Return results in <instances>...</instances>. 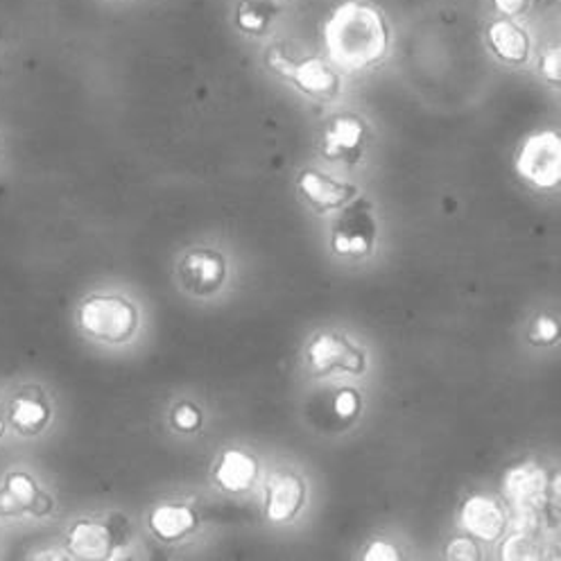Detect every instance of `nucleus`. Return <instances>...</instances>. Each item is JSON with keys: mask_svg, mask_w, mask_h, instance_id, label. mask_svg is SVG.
<instances>
[{"mask_svg": "<svg viewBox=\"0 0 561 561\" xmlns=\"http://www.w3.org/2000/svg\"><path fill=\"white\" fill-rule=\"evenodd\" d=\"M388 46L382 19L363 3L342 5L327 25V48L335 64L344 68H365L378 61Z\"/></svg>", "mask_w": 561, "mask_h": 561, "instance_id": "f257e3e1", "label": "nucleus"}, {"mask_svg": "<svg viewBox=\"0 0 561 561\" xmlns=\"http://www.w3.org/2000/svg\"><path fill=\"white\" fill-rule=\"evenodd\" d=\"M80 327L82 331L100 342L121 344L127 342L138 327V310L131 301L116 295L89 297L80 306Z\"/></svg>", "mask_w": 561, "mask_h": 561, "instance_id": "f03ea898", "label": "nucleus"}, {"mask_svg": "<svg viewBox=\"0 0 561 561\" xmlns=\"http://www.w3.org/2000/svg\"><path fill=\"white\" fill-rule=\"evenodd\" d=\"M516 168L537 188H552L561 180V144L554 131H541L525 140Z\"/></svg>", "mask_w": 561, "mask_h": 561, "instance_id": "7ed1b4c3", "label": "nucleus"}, {"mask_svg": "<svg viewBox=\"0 0 561 561\" xmlns=\"http://www.w3.org/2000/svg\"><path fill=\"white\" fill-rule=\"evenodd\" d=\"M308 363L314 374L346 371L360 376L367 369V354L351 337L337 333H322L308 346Z\"/></svg>", "mask_w": 561, "mask_h": 561, "instance_id": "20e7f679", "label": "nucleus"}, {"mask_svg": "<svg viewBox=\"0 0 561 561\" xmlns=\"http://www.w3.org/2000/svg\"><path fill=\"white\" fill-rule=\"evenodd\" d=\"M376 218L367 202H356L342 210L333 227V250L340 256H367L376 242Z\"/></svg>", "mask_w": 561, "mask_h": 561, "instance_id": "39448f33", "label": "nucleus"}, {"mask_svg": "<svg viewBox=\"0 0 561 561\" xmlns=\"http://www.w3.org/2000/svg\"><path fill=\"white\" fill-rule=\"evenodd\" d=\"M227 274L225 256L216 250H193L191 254L184 256L182 261V278L191 293L195 295H210L216 293Z\"/></svg>", "mask_w": 561, "mask_h": 561, "instance_id": "423d86ee", "label": "nucleus"}, {"mask_svg": "<svg viewBox=\"0 0 561 561\" xmlns=\"http://www.w3.org/2000/svg\"><path fill=\"white\" fill-rule=\"evenodd\" d=\"M299 191L318 214L344 208L356 195V186L340 184L320 170H306L299 178Z\"/></svg>", "mask_w": 561, "mask_h": 561, "instance_id": "0eeeda50", "label": "nucleus"}, {"mask_svg": "<svg viewBox=\"0 0 561 561\" xmlns=\"http://www.w3.org/2000/svg\"><path fill=\"white\" fill-rule=\"evenodd\" d=\"M306 501V484L295 473H276L267 482L265 514L272 523H286L297 516Z\"/></svg>", "mask_w": 561, "mask_h": 561, "instance_id": "6e6552de", "label": "nucleus"}, {"mask_svg": "<svg viewBox=\"0 0 561 561\" xmlns=\"http://www.w3.org/2000/svg\"><path fill=\"white\" fill-rule=\"evenodd\" d=\"M116 548V539L110 525L98 520H78L68 533V552L84 561L110 559Z\"/></svg>", "mask_w": 561, "mask_h": 561, "instance_id": "1a4fd4ad", "label": "nucleus"}, {"mask_svg": "<svg viewBox=\"0 0 561 561\" xmlns=\"http://www.w3.org/2000/svg\"><path fill=\"white\" fill-rule=\"evenodd\" d=\"M50 403L39 388H23L10 401V424L21 435H37L50 421Z\"/></svg>", "mask_w": 561, "mask_h": 561, "instance_id": "9d476101", "label": "nucleus"}, {"mask_svg": "<svg viewBox=\"0 0 561 561\" xmlns=\"http://www.w3.org/2000/svg\"><path fill=\"white\" fill-rule=\"evenodd\" d=\"M505 512L494 499L473 496L462 507V525L465 530L478 539L494 541L505 530Z\"/></svg>", "mask_w": 561, "mask_h": 561, "instance_id": "9b49d317", "label": "nucleus"}, {"mask_svg": "<svg viewBox=\"0 0 561 561\" xmlns=\"http://www.w3.org/2000/svg\"><path fill=\"white\" fill-rule=\"evenodd\" d=\"M272 64L280 73L293 78L297 87L310 95H331L337 89V78L333 70L320 59H306L301 64H290L280 57H272Z\"/></svg>", "mask_w": 561, "mask_h": 561, "instance_id": "f8f14e48", "label": "nucleus"}, {"mask_svg": "<svg viewBox=\"0 0 561 561\" xmlns=\"http://www.w3.org/2000/svg\"><path fill=\"white\" fill-rule=\"evenodd\" d=\"M365 140V127L354 116H340L324 136V154L329 159H356Z\"/></svg>", "mask_w": 561, "mask_h": 561, "instance_id": "ddd939ff", "label": "nucleus"}, {"mask_svg": "<svg viewBox=\"0 0 561 561\" xmlns=\"http://www.w3.org/2000/svg\"><path fill=\"white\" fill-rule=\"evenodd\" d=\"M259 476L256 460L250 453L231 448L222 455V460L216 471V480L225 491H231V494H242L254 486Z\"/></svg>", "mask_w": 561, "mask_h": 561, "instance_id": "4468645a", "label": "nucleus"}, {"mask_svg": "<svg viewBox=\"0 0 561 561\" xmlns=\"http://www.w3.org/2000/svg\"><path fill=\"white\" fill-rule=\"evenodd\" d=\"M197 525V516L186 505H161L150 514V530L161 541H178L191 535Z\"/></svg>", "mask_w": 561, "mask_h": 561, "instance_id": "2eb2a0df", "label": "nucleus"}, {"mask_svg": "<svg viewBox=\"0 0 561 561\" xmlns=\"http://www.w3.org/2000/svg\"><path fill=\"white\" fill-rule=\"evenodd\" d=\"M39 496V486L27 473H10L0 486V516L30 514L34 499Z\"/></svg>", "mask_w": 561, "mask_h": 561, "instance_id": "dca6fc26", "label": "nucleus"}, {"mask_svg": "<svg viewBox=\"0 0 561 561\" xmlns=\"http://www.w3.org/2000/svg\"><path fill=\"white\" fill-rule=\"evenodd\" d=\"M489 44L501 59L512 64H520L530 55L528 34L510 21H499L489 27Z\"/></svg>", "mask_w": 561, "mask_h": 561, "instance_id": "f3484780", "label": "nucleus"}, {"mask_svg": "<svg viewBox=\"0 0 561 561\" xmlns=\"http://www.w3.org/2000/svg\"><path fill=\"white\" fill-rule=\"evenodd\" d=\"M546 489V473L533 462L520 465L505 476V496L516 503H528Z\"/></svg>", "mask_w": 561, "mask_h": 561, "instance_id": "a211bd4d", "label": "nucleus"}, {"mask_svg": "<svg viewBox=\"0 0 561 561\" xmlns=\"http://www.w3.org/2000/svg\"><path fill=\"white\" fill-rule=\"evenodd\" d=\"M199 421H202L199 410H197V408H193V405H188V403L180 405L178 410H174V414H172V424H174V428H178V431H184V433H193V431H197Z\"/></svg>", "mask_w": 561, "mask_h": 561, "instance_id": "6ab92c4d", "label": "nucleus"}, {"mask_svg": "<svg viewBox=\"0 0 561 561\" xmlns=\"http://www.w3.org/2000/svg\"><path fill=\"white\" fill-rule=\"evenodd\" d=\"M335 414L344 421L354 419L358 412H360V397L356 394V390H342L337 397H335Z\"/></svg>", "mask_w": 561, "mask_h": 561, "instance_id": "aec40b11", "label": "nucleus"}, {"mask_svg": "<svg viewBox=\"0 0 561 561\" xmlns=\"http://www.w3.org/2000/svg\"><path fill=\"white\" fill-rule=\"evenodd\" d=\"M557 335H559V324L552 318H537L530 329V340L535 344H552L557 342Z\"/></svg>", "mask_w": 561, "mask_h": 561, "instance_id": "412c9836", "label": "nucleus"}, {"mask_svg": "<svg viewBox=\"0 0 561 561\" xmlns=\"http://www.w3.org/2000/svg\"><path fill=\"white\" fill-rule=\"evenodd\" d=\"M446 554H448V559H467V561L480 557V554H478V546H476L473 539H469V537L455 539V541L448 546Z\"/></svg>", "mask_w": 561, "mask_h": 561, "instance_id": "4be33fe9", "label": "nucleus"}, {"mask_svg": "<svg viewBox=\"0 0 561 561\" xmlns=\"http://www.w3.org/2000/svg\"><path fill=\"white\" fill-rule=\"evenodd\" d=\"M365 559L367 561H399V550L390 543H382V541H376L367 548L365 552Z\"/></svg>", "mask_w": 561, "mask_h": 561, "instance_id": "5701e85b", "label": "nucleus"}, {"mask_svg": "<svg viewBox=\"0 0 561 561\" xmlns=\"http://www.w3.org/2000/svg\"><path fill=\"white\" fill-rule=\"evenodd\" d=\"M238 25L250 32H261L265 27V16H261L252 8H242V12L238 14Z\"/></svg>", "mask_w": 561, "mask_h": 561, "instance_id": "b1692460", "label": "nucleus"}, {"mask_svg": "<svg viewBox=\"0 0 561 561\" xmlns=\"http://www.w3.org/2000/svg\"><path fill=\"white\" fill-rule=\"evenodd\" d=\"M559 66H561V61H559V50L557 48L550 50L548 55H543V76L548 80L559 82Z\"/></svg>", "mask_w": 561, "mask_h": 561, "instance_id": "393cba45", "label": "nucleus"}, {"mask_svg": "<svg viewBox=\"0 0 561 561\" xmlns=\"http://www.w3.org/2000/svg\"><path fill=\"white\" fill-rule=\"evenodd\" d=\"M50 510H53V499L46 496V494H42V491H39V496L34 499V503H32V507H30V514H32V516H46Z\"/></svg>", "mask_w": 561, "mask_h": 561, "instance_id": "a878e982", "label": "nucleus"}, {"mask_svg": "<svg viewBox=\"0 0 561 561\" xmlns=\"http://www.w3.org/2000/svg\"><path fill=\"white\" fill-rule=\"evenodd\" d=\"M494 3L501 12H507V14H516L525 8V0H494Z\"/></svg>", "mask_w": 561, "mask_h": 561, "instance_id": "bb28decb", "label": "nucleus"}, {"mask_svg": "<svg viewBox=\"0 0 561 561\" xmlns=\"http://www.w3.org/2000/svg\"><path fill=\"white\" fill-rule=\"evenodd\" d=\"M3 433H5V421L0 416V437H3Z\"/></svg>", "mask_w": 561, "mask_h": 561, "instance_id": "cd10ccee", "label": "nucleus"}]
</instances>
